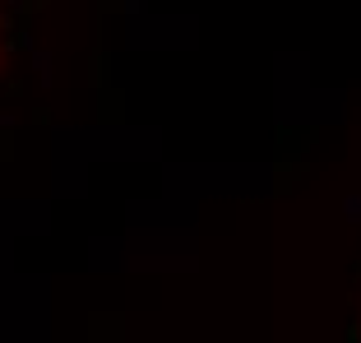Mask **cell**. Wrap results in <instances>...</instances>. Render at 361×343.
<instances>
[{"label":"cell","instance_id":"cell-1","mask_svg":"<svg viewBox=\"0 0 361 343\" xmlns=\"http://www.w3.org/2000/svg\"><path fill=\"white\" fill-rule=\"evenodd\" d=\"M357 343H361V334H357Z\"/></svg>","mask_w":361,"mask_h":343}]
</instances>
